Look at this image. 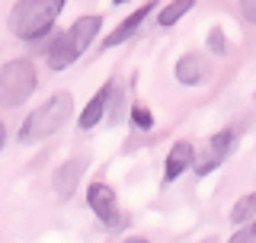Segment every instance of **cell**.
I'll list each match as a JSON object with an SVG mask.
<instances>
[{"instance_id": "obj_6", "label": "cell", "mask_w": 256, "mask_h": 243, "mask_svg": "<svg viewBox=\"0 0 256 243\" xmlns=\"http://www.w3.org/2000/svg\"><path fill=\"white\" fill-rule=\"evenodd\" d=\"M86 166H90V157H86V154H74V157H68L64 164L54 166V173H52V189H54V196H58L61 202H68V198L77 196L80 180L86 176Z\"/></svg>"}, {"instance_id": "obj_21", "label": "cell", "mask_w": 256, "mask_h": 243, "mask_svg": "<svg viewBox=\"0 0 256 243\" xmlns=\"http://www.w3.org/2000/svg\"><path fill=\"white\" fill-rule=\"evenodd\" d=\"M116 6H125V4H134V0H112Z\"/></svg>"}, {"instance_id": "obj_14", "label": "cell", "mask_w": 256, "mask_h": 243, "mask_svg": "<svg viewBox=\"0 0 256 243\" xmlns=\"http://www.w3.org/2000/svg\"><path fill=\"white\" fill-rule=\"evenodd\" d=\"M192 6H196V0H170V4L157 6V26L160 29H173L176 22L192 10Z\"/></svg>"}, {"instance_id": "obj_4", "label": "cell", "mask_w": 256, "mask_h": 243, "mask_svg": "<svg viewBox=\"0 0 256 243\" xmlns=\"http://www.w3.org/2000/svg\"><path fill=\"white\" fill-rule=\"evenodd\" d=\"M86 208H90V212L96 214V221L106 224L109 230H122L125 224H128L125 212L118 208L116 189H112L109 182H102V180H96V182L86 186Z\"/></svg>"}, {"instance_id": "obj_13", "label": "cell", "mask_w": 256, "mask_h": 243, "mask_svg": "<svg viewBox=\"0 0 256 243\" xmlns=\"http://www.w3.org/2000/svg\"><path fill=\"white\" fill-rule=\"evenodd\" d=\"M128 118V100H125V86L118 84L116 77H112V86H109V102H106V125L109 128H116V125H122V122Z\"/></svg>"}, {"instance_id": "obj_16", "label": "cell", "mask_w": 256, "mask_h": 243, "mask_svg": "<svg viewBox=\"0 0 256 243\" xmlns=\"http://www.w3.org/2000/svg\"><path fill=\"white\" fill-rule=\"evenodd\" d=\"M128 122H132L138 132H154V125H157L154 112H150V106H144V102H132V106H128Z\"/></svg>"}, {"instance_id": "obj_7", "label": "cell", "mask_w": 256, "mask_h": 243, "mask_svg": "<svg viewBox=\"0 0 256 243\" xmlns=\"http://www.w3.org/2000/svg\"><path fill=\"white\" fill-rule=\"evenodd\" d=\"M154 10H157V0H144L141 6H134V10L128 13L125 20L118 22V26H116V29H112L109 36H106V38L100 42V48H102V52H112V48L125 45V42H128L132 36H138V29L144 26V20H148V16L154 13Z\"/></svg>"}, {"instance_id": "obj_1", "label": "cell", "mask_w": 256, "mask_h": 243, "mask_svg": "<svg viewBox=\"0 0 256 243\" xmlns=\"http://www.w3.org/2000/svg\"><path fill=\"white\" fill-rule=\"evenodd\" d=\"M70 118H74V93H70V90H58V93L48 96L42 106H36L26 118H22L20 132H16V141H20V144L48 141V138H54Z\"/></svg>"}, {"instance_id": "obj_10", "label": "cell", "mask_w": 256, "mask_h": 243, "mask_svg": "<svg viewBox=\"0 0 256 243\" xmlns=\"http://www.w3.org/2000/svg\"><path fill=\"white\" fill-rule=\"evenodd\" d=\"M70 38V45L77 48V54H86L90 52V45L100 38L102 32V16L100 13H86V16H77L74 22H70V29H64Z\"/></svg>"}, {"instance_id": "obj_19", "label": "cell", "mask_w": 256, "mask_h": 243, "mask_svg": "<svg viewBox=\"0 0 256 243\" xmlns=\"http://www.w3.org/2000/svg\"><path fill=\"white\" fill-rule=\"evenodd\" d=\"M237 6H240V16H244V22L256 26V0H237Z\"/></svg>"}, {"instance_id": "obj_15", "label": "cell", "mask_w": 256, "mask_h": 243, "mask_svg": "<svg viewBox=\"0 0 256 243\" xmlns=\"http://www.w3.org/2000/svg\"><path fill=\"white\" fill-rule=\"evenodd\" d=\"M230 224H244V221H250V218H256V192H246V196H240L234 205H230Z\"/></svg>"}, {"instance_id": "obj_5", "label": "cell", "mask_w": 256, "mask_h": 243, "mask_svg": "<svg viewBox=\"0 0 256 243\" xmlns=\"http://www.w3.org/2000/svg\"><path fill=\"white\" fill-rule=\"evenodd\" d=\"M237 141H240V132L234 125H228V128H221V132H214L212 138H208V148L202 154H196V164H192V173L196 176H208V173H214L224 160L230 157V154L237 150Z\"/></svg>"}, {"instance_id": "obj_9", "label": "cell", "mask_w": 256, "mask_h": 243, "mask_svg": "<svg viewBox=\"0 0 256 243\" xmlns=\"http://www.w3.org/2000/svg\"><path fill=\"white\" fill-rule=\"evenodd\" d=\"M192 164H196V144L192 141H173L166 157H164V186L182 180L192 170Z\"/></svg>"}, {"instance_id": "obj_8", "label": "cell", "mask_w": 256, "mask_h": 243, "mask_svg": "<svg viewBox=\"0 0 256 243\" xmlns=\"http://www.w3.org/2000/svg\"><path fill=\"white\" fill-rule=\"evenodd\" d=\"M173 77L180 80L182 86H198L212 77V58L202 52H186L180 54V61L173 64Z\"/></svg>"}, {"instance_id": "obj_11", "label": "cell", "mask_w": 256, "mask_h": 243, "mask_svg": "<svg viewBox=\"0 0 256 243\" xmlns=\"http://www.w3.org/2000/svg\"><path fill=\"white\" fill-rule=\"evenodd\" d=\"M77 58H80V54H77V48L70 45L68 32H52V38H48V45H45L48 70H68Z\"/></svg>"}, {"instance_id": "obj_17", "label": "cell", "mask_w": 256, "mask_h": 243, "mask_svg": "<svg viewBox=\"0 0 256 243\" xmlns=\"http://www.w3.org/2000/svg\"><path fill=\"white\" fill-rule=\"evenodd\" d=\"M205 45H208V54H214V58H224L228 54V36H224L221 26H212L205 36Z\"/></svg>"}, {"instance_id": "obj_3", "label": "cell", "mask_w": 256, "mask_h": 243, "mask_svg": "<svg viewBox=\"0 0 256 243\" xmlns=\"http://www.w3.org/2000/svg\"><path fill=\"white\" fill-rule=\"evenodd\" d=\"M38 86V68L32 58H13L0 64V109H20Z\"/></svg>"}, {"instance_id": "obj_20", "label": "cell", "mask_w": 256, "mask_h": 243, "mask_svg": "<svg viewBox=\"0 0 256 243\" xmlns=\"http://www.w3.org/2000/svg\"><path fill=\"white\" fill-rule=\"evenodd\" d=\"M4 148H6V125L0 122V150H4Z\"/></svg>"}, {"instance_id": "obj_22", "label": "cell", "mask_w": 256, "mask_h": 243, "mask_svg": "<svg viewBox=\"0 0 256 243\" xmlns=\"http://www.w3.org/2000/svg\"><path fill=\"white\" fill-rule=\"evenodd\" d=\"M253 102H256V93H253Z\"/></svg>"}, {"instance_id": "obj_18", "label": "cell", "mask_w": 256, "mask_h": 243, "mask_svg": "<svg viewBox=\"0 0 256 243\" xmlns=\"http://www.w3.org/2000/svg\"><path fill=\"white\" fill-rule=\"evenodd\" d=\"M230 240H234V243H256V218L237 224V230H234V237H230Z\"/></svg>"}, {"instance_id": "obj_12", "label": "cell", "mask_w": 256, "mask_h": 243, "mask_svg": "<svg viewBox=\"0 0 256 243\" xmlns=\"http://www.w3.org/2000/svg\"><path fill=\"white\" fill-rule=\"evenodd\" d=\"M109 86H112V77L86 100V106L77 112V128L80 132H93L96 125H102V118H106V102H109Z\"/></svg>"}, {"instance_id": "obj_2", "label": "cell", "mask_w": 256, "mask_h": 243, "mask_svg": "<svg viewBox=\"0 0 256 243\" xmlns=\"http://www.w3.org/2000/svg\"><path fill=\"white\" fill-rule=\"evenodd\" d=\"M64 6L68 0H16L6 16V29L20 42H42L54 32V22Z\"/></svg>"}]
</instances>
